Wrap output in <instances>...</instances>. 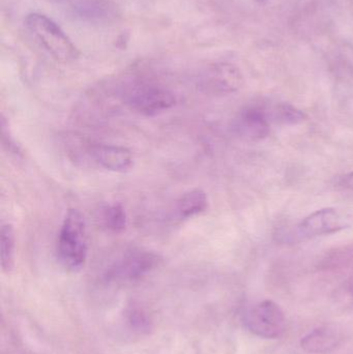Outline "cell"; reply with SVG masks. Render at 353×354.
Listing matches in <instances>:
<instances>
[{
  "instance_id": "obj_1",
  "label": "cell",
  "mask_w": 353,
  "mask_h": 354,
  "mask_svg": "<svg viewBox=\"0 0 353 354\" xmlns=\"http://www.w3.org/2000/svg\"><path fill=\"white\" fill-rule=\"evenodd\" d=\"M56 254L59 263L68 272L84 268L88 255L86 222L78 209L70 208L64 216L58 233Z\"/></svg>"
},
{
  "instance_id": "obj_2",
  "label": "cell",
  "mask_w": 353,
  "mask_h": 354,
  "mask_svg": "<svg viewBox=\"0 0 353 354\" xmlns=\"http://www.w3.org/2000/svg\"><path fill=\"white\" fill-rule=\"evenodd\" d=\"M24 24L33 37L58 62H74L79 57L78 49L72 39L49 17L32 12L25 18Z\"/></svg>"
},
{
  "instance_id": "obj_3",
  "label": "cell",
  "mask_w": 353,
  "mask_h": 354,
  "mask_svg": "<svg viewBox=\"0 0 353 354\" xmlns=\"http://www.w3.org/2000/svg\"><path fill=\"white\" fill-rule=\"evenodd\" d=\"M122 97L130 109L144 116L163 113L176 104V97L171 91L151 83L128 85L122 91Z\"/></svg>"
},
{
  "instance_id": "obj_4",
  "label": "cell",
  "mask_w": 353,
  "mask_h": 354,
  "mask_svg": "<svg viewBox=\"0 0 353 354\" xmlns=\"http://www.w3.org/2000/svg\"><path fill=\"white\" fill-rule=\"evenodd\" d=\"M161 262L159 254L149 250L133 248L120 254L108 266L105 279L110 282H133L153 272Z\"/></svg>"
},
{
  "instance_id": "obj_5",
  "label": "cell",
  "mask_w": 353,
  "mask_h": 354,
  "mask_svg": "<svg viewBox=\"0 0 353 354\" xmlns=\"http://www.w3.org/2000/svg\"><path fill=\"white\" fill-rule=\"evenodd\" d=\"M242 320L251 334L265 340H277L285 333V314L271 299L259 301L247 310Z\"/></svg>"
},
{
  "instance_id": "obj_6",
  "label": "cell",
  "mask_w": 353,
  "mask_h": 354,
  "mask_svg": "<svg viewBox=\"0 0 353 354\" xmlns=\"http://www.w3.org/2000/svg\"><path fill=\"white\" fill-rule=\"evenodd\" d=\"M81 158L104 169L120 174L128 171L134 163L130 149L103 143L82 142L79 159Z\"/></svg>"
},
{
  "instance_id": "obj_7",
  "label": "cell",
  "mask_w": 353,
  "mask_h": 354,
  "mask_svg": "<svg viewBox=\"0 0 353 354\" xmlns=\"http://www.w3.org/2000/svg\"><path fill=\"white\" fill-rule=\"evenodd\" d=\"M347 226L345 218L337 209L332 207L321 208L309 214L296 225L294 236L300 241H307L339 232L347 228Z\"/></svg>"
},
{
  "instance_id": "obj_8",
  "label": "cell",
  "mask_w": 353,
  "mask_h": 354,
  "mask_svg": "<svg viewBox=\"0 0 353 354\" xmlns=\"http://www.w3.org/2000/svg\"><path fill=\"white\" fill-rule=\"evenodd\" d=\"M244 77L238 66L220 62L207 68L200 79V86L213 95H230L242 88Z\"/></svg>"
},
{
  "instance_id": "obj_9",
  "label": "cell",
  "mask_w": 353,
  "mask_h": 354,
  "mask_svg": "<svg viewBox=\"0 0 353 354\" xmlns=\"http://www.w3.org/2000/svg\"><path fill=\"white\" fill-rule=\"evenodd\" d=\"M271 122L265 103H252L240 110L233 122L234 130L249 140L267 138L271 132Z\"/></svg>"
},
{
  "instance_id": "obj_10",
  "label": "cell",
  "mask_w": 353,
  "mask_h": 354,
  "mask_svg": "<svg viewBox=\"0 0 353 354\" xmlns=\"http://www.w3.org/2000/svg\"><path fill=\"white\" fill-rule=\"evenodd\" d=\"M68 12L83 20L106 21L115 16L114 6L108 0H57Z\"/></svg>"
},
{
  "instance_id": "obj_11",
  "label": "cell",
  "mask_w": 353,
  "mask_h": 354,
  "mask_svg": "<svg viewBox=\"0 0 353 354\" xmlns=\"http://www.w3.org/2000/svg\"><path fill=\"white\" fill-rule=\"evenodd\" d=\"M342 342V335L331 326H321L300 340L303 351L310 354H327L335 351Z\"/></svg>"
},
{
  "instance_id": "obj_12",
  "label": "cell",
  "mask_w": 353,
  "mask_h": 354,
  "mask_svg": "<svg viewBox=\"0 0 353 354\" xmlns=\"http://www.w3.org/2000/svg\"><path fill=\"white\" fill-rule=\"evenodd\" d=\"M209 207V198L201 189H191L176 201L174 214L180 221L189 220L204 212Z\"/></svg>"
},
{
  "instance_id": "obj_13",
  "label": "cell",
  "mask_w": 353,
  "mask_h": 354,
  "mask_svg": "<svg viewBox=\"0 0 353 354\" xmlns=\"http://www.w3.org/2000/svg\"><path fill=\"white\" fill-rule=\"evenodd\" d=\"M265 108L271 124L296 126L307 120V114L303 110L287 102H277L269 105L265 104Z\"/></svg>"
},
{
  "instance_id": "obj_14",
  "label": "cell",
  "mask_w": 353,
  "mask_h": 354,
  "mask_svg": "<svg viewBox=\"0 0 353 354\" xmlns=\"http://www.w3.org/2000/svg\"><path fill=\"white\" fill-rule=\"evenodd\" d=\"M99 221L106 230L113 234H120L126 230L128 216L122 204L112 203L102 208Z\"/></svg>"
},
{
  "instance_id": "obj_15",
  "label": "cell",
  "mask_w": 353,
  "mask_h": 354,
  "mask_svg": "<svg viewBox=\"0 0 353 354\" xmlns=\"http://www.w3.org/2000/svg\"><path fill=\"white\" fill-rule=\"evenodd\" d=\"M16 255V236L12 225L3 224L0 231V257L2 270L10 272L14 268Z\"/></svg>"
},
{
  "instance_id": "obj_16",
  "label": "cell",
  "mask_w": 353,
  "mask_h": 354,
  "mask_svg": "<svg viewBox=\"0 0 353 354\" xmlns=\"http://www.w3.org/2000/svg\"><path fill=\"white\" fill-rule=\"evenodd\" d=\"M1 139L2 145H3L4 149H6L8 153L16 156V157H22V149H21L20 145L17 143L16 139L14 138L12 133H10L8 120H6L4 116L1 118Z\"/></svg>"
},
{
  "instance_id": "obj_17",
  "label": "cell",
  "mask_w": 353,
  "mask_h": 354,
  "mask_svg": "<svg viewBox=\"0 0 353 354\" xmlns=\"http://www.w3.org/2000/svg\"><path fill=\"white\" fill-rule=\"evenodd\" d=\"M128 322L133 328L138 330H145L149 328V322L147 320L146 316L138 309L131 310L128 313Z\"/></svg>"
},
{
  "instance_id": "obj_18",
  "label": "cell",
  "mask_w": 353,
  "mask_h": 354,
  "mask_svg": "<svg viewBox=\"0 0 353 354\" xmlns=\"http://www.w3.org/2000/svg\"><path fill=\"white\" fill-rule=\"evenodd\" d=\"M336 187L344 191L353 192V171L338 177Z\"/></svg>"
},
{
  "instance_id": "obj_19",
  "label": "cell",
  "mask_w": 353,
  "mask_h": 354,
  "mask_svg": "<svg viewBox=\"0 0 353 354\" xmlns=\"http://www.w3.org/2000/svg\"><path fill=\"white\" fill-rule=\"evenodd\" d=\"M350 293H352V295H353V280L352 281V283H350Z\"/></svg>"
},
{
  "instance_id": "obj_20",
  "label": "cell",
  "mask_w": 353,
  "mask_h": 354,
  "mask_svg": "<svg viewBox=\"0 0 353 354\" xmlns=\"http://www.w3.org/2000/svg\"><path fill=\"white\" fill-rule=\"evenodd\" d=\"M257 1L263 2V1H265V0H257Z\"/></svg>"
}]
</instances>
